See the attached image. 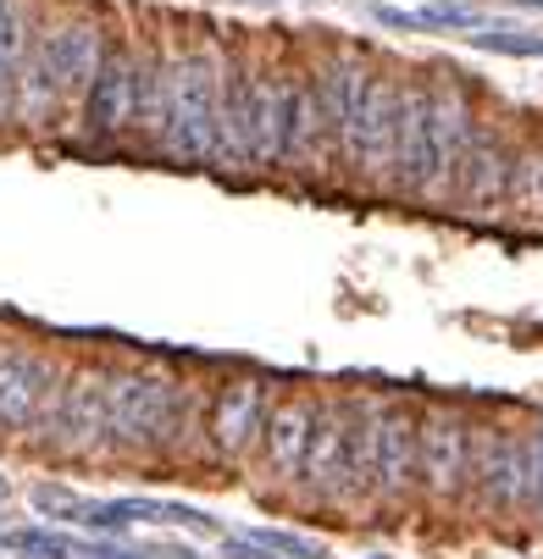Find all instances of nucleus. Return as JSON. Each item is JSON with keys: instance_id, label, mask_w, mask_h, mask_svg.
Here are the masks:
<instances>
[{"instance_id": "obj_1", "label": "nucleus", "mask_w": 543, "mask_h": 559, "mask_svg": "<svg viewBox=\"0 0 543 559\" xmlns=\"http://www.w3.org/2000/svg\"><path fill=\"white\" fill-rule=\"evenodd\" d=\"M222 72L227 50L216 39H162L150 45V72H144V106L139 128L155 139V150L173 162H216V100H222Z\"/></svg>"}, {"instance_id": "obj_2", "label": "nucleus", "mask_w": 543, "mask_h": 559, "mask_svg": "<svg viewBox=\"0 0 543 559\" xmlns=\"http://www.w3.org/2000/svg\"><path fill=\"white\" fill-rule=\"evenodd\" d=\"M106 411L117 454H178L189 438V388L150 366L111 371Z\"/></svg>"}, {"instance_id": "obj_3", "label": "nucleus", "mask_w": 543, "mask_h": 559, "mask_svg": "<svg viewBox=\"0 0 543 559\" xmlns=\"http://www.w3.org/2000/svg\"><path fill=\"white\" fill-rule=\"evenodd\" d=\"M538 460H532V438L516 427H483L472 432V471H465V493L477 499V510L494 515H516V510H538Z\"/></svg>"}, {"instance_id": "obj_4", "label": "nucleus", "mask_w": 543, "mask_h": 559, "mask_svg": "<svg viewBox=\"0 0 543 559\" xmlns=\"http://www.w3.org/2000/svg\"><path fill=\"white\" fill-rule=\"evenodd\" d=\"M106 382L111 371L101 366H78L72 377H61L56 405L45 411V421L34 427L45 449H56L61 460H95L111 449V411H106Z\"/></svg>"}, {"instance_id": "obj_5", "label": "nucleus", "mask_w": 543, "mask_h": 559, "mask_svg": "<svg viewBox=\"0 0 543 559\" xmlns=\"http://www.w3.org/2000/svg\"><path fill=\"white\" fill-rule=\"evenodd\" d=\"M400 95H405V72H371V84L361 95V111L350 122V139L339 150V162L350 173H361V178H388V173H394Z\"/></svg>"}, {"instance_id": "obj_6", "label": "nucleus", "mask_w": 543, "mask_h": 559, "mask_svg": "<svg viewBox=\"0 0 543 559\" xmlns=\"http://www.w3.org/2000/svg\"><path fill=\"white\" fill-rule=\"evenodd\" d=\"M61 393V366L45 349L0 344V438H23L45 421Z\"/></svg>"}, {"instance_id": "obj_7", "label": "nucleus", "mask_w": 543, "mask_h": 559, "mask_svg": "<svg viewBox=\"0 0 543 559\" xmlns=\"http://www.w3.org/2000/svg\"><path fill=\"white\" fill-rule=\"evenodd\" d=\"M144 72H150V50L106 45V61H101L95 84H90V95H84V128H90L95 139H117V133L139 128Z\"/></svg>"}, {"instance_id": "obj_8", "label": "nucleus", "mask_w": 543, "mask_h": 559, "mask_svg": "<svg viewBox=\"0 0 543 559\" xmlns=\"http://www.w3.org/2000/svg\"><path fill=\"white\" fill-rule=\"evenodd\" d=\"M472 471V427L460 411H427L416 432V488L427 504H455Z\"/></svg>"}, {"instance_id": "obj_9", "label": "nucleus", "mask_w": 543, "mask_h": 559, "mask_svg": "<svg viewBox=\"0 0 543 559\" xmlns=\"http://www.w3.org/2000/svg\"><path fill=\"white\" fill-rule=\"evenodd\" d=\"M267 411H272V388L261 377H233L216 388L211 399V416H205V438H211V454L222 465L245 460L250 449H261V427H267Z\"/></svg>"}, {"instance_id": "obj_10", "label": "nucleus", "mask_w": 543, "mask_h": 559, "mask_svg": "<svg viewBox=\"0 0 543 559\" xmlns=\"http://www.w3.org/2000/svg\"><path fill=\"white\" fill-rule=\"evenodd\" d=\"M427 90V155H433V178H438V194L444 183H455V167L465 144L477 133V111H472V95H465L460 72H438V78H422Z\"/></svg>"}, {"instance_id": "obj_11", "label": "nucleus", "mask_w": 543, "mask_h": 559, "mask_svg": "<svg viewBox=\"0 0 543 559\" xmlns=\"http://www.w3.org/2000/svg\"><path fill=\"white\" fill-rule=\"evenodd\" d=\"M34 45H39V56L50 67L56 95L67 100V95H90V84H95V72H101L111 39H106V28L95 17H67V23L34 34Z\"/></svg>"}, {"instance_id": "obj_12", "label": "nucleus", "mask_w": 543, "mask_h": 559, "mask_svg": "<svg viewBox=\"0 0 543 559\" xmlns=\"http://www.w3.org/2000/svg\"><path fill=\"white\" fill-rule=\"evenodd\" d=\"M416 432H422L416 411H405V405L377 411V449H371V499L377 504H400L416 488Z\"/></svg>"}, {"instance_id": "obj_13", "label": "nucleus", "mask_w": 543, "mask_h": 559, "mask_svg": "<svg viewBox=\"0 0 543 559\" xmlns=\"http://www.w3.org/2000/svg\"><path fill=\"white\" fill-rule=\"evenodd\" d=\"M250 67V167H283V133H288V78L272 61Z\"/></svg>"}, {"instance_id": "obj_14", "label": "nucleus", "mask_w": 543, "mask_h": 559, "mask_svg": "<svg viewBox=\"0 0 543 559\" xmlns=\"http://www.w3.org/2000/svg\"><path fill=\"white\" fill-rule=\"evenodd\" d=\"M310 421H317V399H272L267 427H261V465L272 483L299 488L305 471V449H310Z\"/></svg>"}, {"instance_id": "obj_15", "label": "nucleus", "mask_w": 543, "mask_h": 559, "mask_svg": "<svg viewBox=\"0 0 543 559\" xmlns=\"http://www.w3.org/2000/svg\"><path fill=\"white\" fill-rule=\"evenodd\" d=\"M299 488H305L310 504L344 510V416H339V405H328V399H317V421H310V449H305Z\"/></svg>"}, {"instance_id": "obj_16", "label": "nucleus", "mask_w": 543, "mask_h": 559, "mask_svg": "<svg viewBox=\"0 0 543 559\" xmlns=\"http://www.w3.org/2000/svg\"><path fill=\"white\" fill-rule=\"evenodd\" d=\"M510 167H516L510 144L494 128H477L472 144H465V155H460V167H455V200L472 205V211L505 205L510 200Z\"/></svg>"}, {"instance_id": "obj_17", "label": "nucleus", "mask_w": 543, "mask_h": 559, "mask_svg": "<svg viewBox=\"0 0 543 559\" xmlns=\"http://www.w3.org/2000/svg\"><path fill=\"white\" fill-rule=\"evenodd\" d=\"M366 84H371V67H366L361 56H350V50L317 67L322 122H328V144H333V155H339V150H344V139H350V122H355V111H361Z\"/></svg>"}, {"instance_id": "obj_18", "label": "nucleus", "mask_w": 543, "mask_h": 559, "mask_svg": "<svg viewBox=\"0 0 543 559\" xmlns=\"http://www.w3.org/2000/svg\"><path fill=\"white\" fill-rule=\"evenodd\" d=\"M328 144L322 122V90H317V67L288 78V133H283V167H310Z\"/></svg>"}, {"instance_id": "obj_19", "label": "nucleus", "mask_w": 543, "mask_h": 559, "mask_svg": "<svg viewBox=\"0 0 543 559\" xmlns=\"http://www.w3.org/2000/svg\"><path fill=\"white\" fill-rule=\"evenodd\" d=\"M216 162H222V167H250V67H245L239 56H227V72H222Z\"/></svg>"}, {"instance_id": "obj_20", "label": "nucleus", "mask_w": 543, "mask_h": 559, "mask_svg": "<svg viewBox=\"0 0 543 559\" xmlns=\"http://www.w3.org/2000/svg\"><path fill=\"white\" fill-rule=\"evenodd\" d=\"M344 416V510L371 499V449H377V405L366 399H339Z\"/></svg>"}, {"instance_id": "obj_21", "label": "nucleus", "mask_w": 543, "mask_h": 559, "mask_svg": "<svg viewBox=\"0 0 543 559\" xmlns=\"http://www.w3.org/2000/svg\"><path fill=\"white\" fill-rule=\"evenodd\" d=\"M28 50V23L17 12V0H0V122L17 117V67Z\"/></svg>"}, {"instance_id": "obj_22", "label": "nucleus", "mask_w": 543, "mask_h": 559, "mask_svg": "<svg viewBox=\"0 0 543 559\" xmlns=\"http://www.w3.org/2000/svg\"><path fill=\"white\" fill-rule=\"evenodd\" d=\"M7 548L23 554V559H78V543L50 532V526H23V532L7 537Z\"/></svg>"}, {"instance_id": "obj_23", "label": "nucleus", "mask_w": 543, "mask_h": 559, "mask_svg": "<svg viewBox=\"0 0 543 559\" xmlns=\"http://www.w3.org/2000/svg\"><path fill=\"white\" fill-rule=\"evenodd\" d=\"M416 28L422 34H449V28H477V12L460 7V0H433V7L416 12Z\"/></svg>"}, {"instance_id": "obj_24", "label": "nucleus", "mask_w": 543, "mask_h": 559, "mask_svg": "<svg viewBox=\"0 0 543 559\" xmlns=\"http://www.w3.org/2000/svg\"><path fill=\"white\" fill-rule=\"evenodd\" d=\"M477 50H499V56H543L538 34H516V28H477L472 34Z\"/></svg>"}, {"instance_id": "obj_25", "label": "nucleus", "mask_w": 543, "mask_h": 559, "mask_svg": "<svg viewBox=\"0 0 543 559\" xmlns=\"http://www.w3.org/2000/svg\"><path fill=\"white\" fill-rule=\"evenodd\" d=\"M34 510L50 515V521H78L84 499H78L72 488H61V483H39V488H34Z\"/></svg>"}, {"instance_id": "obj_26", "label": "nucleus", "mask_w": 543, "mask_h": 559, "mask_svg": "<svg viewBox=\"0 0 543 559\" xmlns=\"http://www.w3.org/2000/svg\"><path fill=\"white\" fill-rule=\"evenodd\" d=\"M250 537H256L261 548H272L278 559H322L317 548H310L305 537H294V532H250Z\"/></svg>"}, {"instance_id": "obj_27", "label": "nucleus", "mask_w": 543, "mask_h": 559, "mask_svg": "<svg viewBox=\"0 0 543 559\" xmlns=\"http://www.w3.org/2000/svg\"><path fill=\"white\" fill-rule=\"evenodd\" d=\"M222 559H278V554L261 548L256 537H222Z\"/></svg>"}, {"instance_id": "obj_28", "label": "nucleus", "mask_w": 543, "mask_h": 559, "mask_svg": "<svg viewBox=\"0 0 543 559\" xmlns=\"http://www.w3.org/2000/svg\"><path fill=\"white\" fill-rule=\"evenodd\" d=\"M377 23L405 28V34H422V28H416V12H400V7H377Z\"/></svg>"}, {"instance_id": "obj_29", "label": "nucleus", "mask_w": 543, "mask_h": 559, "mask_svg": "<svg viewBox=\"0 0 543 559\" xmlns=\"http://www.w3.org/2000/svg\"><path fill=\"white\" fill-rule=\"evenodd\" d=\"M532 460H538V476H532V483H538V510H543V427H538V438H532Z\"/></svg>"}, {"instance_id": "obj_30", "label": "nucleus", "mask_w": 543, "mask_h": 559, "mask_svg": "<svg viewBox=\"0 0 543 559\" xmlns=\"http://www.w3.org/2000/svg\"><path fill=\"white\" fill-rule=\"evenodd\" d=\"M90 559H144V554H128V548H90Z\"/></svg>"}, {"instance_id": "obj_31", "label": "nucleus", "mask_w": 543, "mask_h": 559, "mask_svg": "<svg viewBox=\"0 0 543 559\" xmlns=\"http://www.w3.org/2000/svg\"><path fill=\"white\" fill-rule=\"evenodd\" d=\"M510 7H532V12H543V0H510Z\"/></svg>"}, {"instance_id": "obj_32", "label": "nucleus", "mask_w": 543, "mask_h": 559, "mask_svg": "<svg viewBox=\"0 0 543 559\" xmlns=\"http://www.w3.org/2000/svg\"><path fill=\"white\" fill-rule=\"evenodd\" d=\"M7 493H12V483H7V476H0V499H7Z\"/></svg>"}, {"instance_id": "obj_33", "label": "nucleus", "mask_w": 543, "mask_h": 559, "mask_svg": "<svg viewBox=\"0 0 543 559\" xmlns=\"http://www.w3.org/2000/svg\"><path fill=\"white\" fill-rule=\"evenodd\" d=\"M371 559H388V554H371Z\"/></svg>"}, {"instance_id": "obj_34", "label": "nucleus", "mask_w": 543, "mask_h": 559, "mask_svg": "<svg viewBox=\"0 0 543 559\" xmlns=\"http://www.w3.org/2000/svg\"><path fill=\"white\" fill-rule=\"evenodd\" d=\"M0 548H7V537H0Z\"/></svg>"}]
</instances>
